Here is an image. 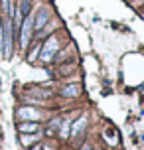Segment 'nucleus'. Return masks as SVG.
<instances>
[{
    "label": "nucleus",
    "instance_id": "4",
    "mask_svg": "<svg viewBox=\"0 0 144 150\" xmlns=\"http://www.w3.org/2000/svg\"><path fill=\"white\" fill-rule=\"evenodd\" d=\"M18 119L20 120H38L42 115H40V111H36V109H30V107H22V109H18Z\"/></svg>",
    "mask_w": 144,
    "mask_h": 150
},
{
    "label": "nucleus",
    "instance_id": "1",
    "mask_svg": "<svg viewBox=\"0 0 144 150\" xmlns=\"http://www.w3.org/2000/svg\"><path fill=\"white\" fill-rule=\"evenodd\" d=\"M32 32H34V12L26 14L22 26H20V47H22V50L28 47V42H30Z\"/></svg>",
    "mask_w": 144,
    "mask_h": 150
},
{
    "label": "nucleus",
    "instance_id": "11",
    "mask_svg": "<svg viewBox=\"0 0 144 150\" xmlns=\"http://www.w3.org/2000/svg\"><path fill=\"white\" fill-rule=\"evenodd\" d=\"M81 150H91V146H89V144H85V146H83Z\"/></svg>",
    "mask_w": 144,
    "mask_h": 150
},
{
    "label": "nucleus",
    "instance_id": "2",
    "mask_svg": "<svg viewBox=\"0 0 144 150\" xmlns=\"http://www.w3.org/2000/svg\"><path fill=\"white\" fill-rule=\"evenodd\" d=\"M57 47H59V42H57V38H47V42L42 45V50H40V59L42 61H52L53 55L57 53Z\"/></svg>",
    "mask_w": 144,
    "mask_h": 150
},
{
    "label": "nucleus",
    "instance_id": "12",
    "mask_svg": "<svg viewBox=\"0 0 144 150\" xmlns=\"http://www.w3.org/2000/svg\"><path fill=\"white\" fill-rule=\"evenodd\" d=\"M32 150H42V146H40V144H36V146H34Z\"/></svg>",
    "mask_w": 144,
    "mask_h": 150
},
{
    "label": "nucleus",
    "instance_id": "5",
    "mask_svg": "<svg viewBox=\"0 0 144 150\" xmlns=\"http://www.w3.org/2000/svg\"><path fill=\"white\" fill-rule=\"evenodd\" d=\"M85 125H87V119L85 117H79V119L75 120V125H73V128H71V132H69V136H77L81 130L85 128Z\"/></svg>",
    "mask_w": 144,
    "mask_h": 150
},
{
    "label": "nucleus",
    "instance_id": "3",
    "mask_svg": "<svg viewBox=\"0 0 144 150\" xmlns=\"http://www.w3.org/2000/svg\"><path fill=\"white\" fill-rule=\"evenodd\" d=\"M49 22V10H47L46 6L40 8L38 14H34V30H44V26Z\"/></svg>",
    "mask_w": 144,
    "mask_h": 150
},
{
    "label": "nucleus",
    "instance_id": "7",
    "mask_svg": "<svg viewBox=\"0 0 144 150\" xmlns=\"http://www.w3.org/2000/svg\"><path fill=\"white\" fill-rule=\"evenodd\" d=\"M69 132H71V119H65L61 122V128H59V136L61 138H67Z\"/></svg>",
    "mask_w": 144,
    "mask_h": 150
},
{
    "label": "nucleus",
    "instance_id": "8",
    "mask_svg": "<svg viewBox=\"0 0 144 150\" xmlns=\"http://www.w3.org/2000/svg\"><path fill=\"white\" fill-rule=\"evenodd\" d=\"M61 93H63L65 97H77V95H79V87H77V85H69V87H65Z\"/></svg>",
    "mask_w": 144,
    "mask_h": 150
},
{
    "label": "nucleus",
    "instance_id": "6",
    "mask_svg": "<svg viewBox=\"0 0 144 150\" xmlns=\"http://www.w3.org/2000/svg\"><path fill=\"white\" fill-rule=\"evenodd\" d=\"M18 130L20 132H38L40 127H38V122H20L18 125Z\"/></svg>",
    "mask_w": 144,
    "mask_h": 150
},
{
    "label": "nucleus",
    "instance_id": "10",
    "mask_svg": "<svg viewBox=\"0 0 144 150\" xmlns=\"http://www.w3.org/2000/svg\"><path fill=\"white\" fill-rule=\"evenodd\" d=\"M36 138H38V136H24V138H22V142H24V144H30L32 140H36Z\"/></svg>",
    "mask_w": 144,
    "mask_h": 150
},
{
    "label": "nucleus",
    "instance_id": "9",
    "mask_svg": "<svg viewBox=\"0 0 144 150\" xmlns=\"http://www.w3.org/2000/svg\"><path fill=\"white\" fill-rule=\"evenodd\" d=\"M40 50H42V45H40V44H36V47H34V50L30 52V55H28V61H30V63H34V61L38 59V55H40Z\"/></svg>",
    "mask_w": 144,
    "mask_h": 150
},
{
    "label": "nucleus",
    "instance_id": "13",
    "mask_svg": "<svg viewBox=\"0 0 144 150\" xmlns=\"http://www.w3.org/2000/svg\"><path fill=\"white\" fill-rule=\"evenodd\" d=\"M44 150H53V148H49V146H44Z\"/></svg>",
    "mask_w": 144,
    "mask_h": 150
}]
</instances>
